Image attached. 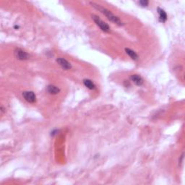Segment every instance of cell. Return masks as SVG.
<instances>
[{
  "label": "cell",
  "instance_id": "6da1fadb",
  "mask_svg": "<svg viewBox=\"0 0 185 185\" xmlns=\"http://www.w3.org/2000/svg\"><path fill=\"white\" fill-rule=\"evenodd\" d=\"M91 4L95 9H96V10H98L99 12H101L102 14L104 15L107 17V19L109 20H110L111 22H112L113 23L116 24V25H122V22H121V20L119 19V17L114 15L110 10H107L106 8H104V7H103L102 6L99 5V4H96V3L94 2H91Z\"/></svg>",
  "mask_w": 185,
  "mask_h": 185
},
{
  "label": "cell",
  "instance_id": "7a4b0ae2",
  "mask_svg": "<svg viewBox=\"0 0 185 185\" xmlns=\"http://www.w3.org/2000/svg\"><path fill=\"white\" fill-rule=\"evenodd\" d=\"M92 19L95 22V23L101 28V31H104V32H109V31H110V27H109V25H108L107 23H106L105 22H103L101 19L99 18L97 15H93Z\"/></svg>",
  "mask_w": 185,
  "mask_h": 185
},
{
  "label": "cell",
  "instance_id": "3957f363",
  "mask_svg": "<svg viewBox=\"0 0 185 185\" xmlns=\"http://www.w3.org/2000/svg\"><path fill=\"white\" fill-rule=\"evenodd\" d=\"M22 96L25 98V100L28 101V103H34L36 101V96L33 91H24L22 93Z\"/></svg>",
  "mask_w": 185,
  "mask_h": 185
},
{
  "label": "cell",
  "instance_id": "277c9868",
  "mask_svg": "<svg viewBox=\"0 0 185 185\" xmlns=\"http://www.w3.org/2000/svg\"><path fill=\"white\" fill-rule=\"evenodd\" d=\"M57 62L58 63V64L61 67V68L64 69V70H69L72 68L71 64H70L67 60H66L64 58H61V57L57 58Z\"/></svg>",
  "mask_w": 185,
  "mask_h": 185
},
{
  "label": "cell",
  "instance_id": "5b68a950",
  "mask_svg": "<svg viewBox=\"0 0 185 185\" xmlns=\"http://www.w3.org/2000/svg\"><path fill=\"white\" fill-rule=\"evenodd\" d=\"M15 55L16 58L19 60H27L29 59V54L20 49H17L15 52Z\"/></svg>",
  "mask_w": 185,
  "mask_h": 185
},
{
  "label": "cell",
  "instance_id": "8992f818",
  "mask_svg": "<svg viewBox=\"0 0 185 185\" xmlns=\"http://www.w3.org/2000/svg\"><path fill=\"white\" fill-rule=\"evenodd\" d=\"M130 79L135 85H138V86H140V85H142L143 84V80L138 75H132L130 77Z\"/></svg>",
  "mask_w": 185,
  "mask_h": 185
},
{
  "label": "cell",
  "instance_id": "52a82bcc",
  "mask_svg": "<svg viewBox=\"0 0 185 185\" xmlns=\"http://www.w3.org/2000/svg\"><path fill=\"white\" fill-rule=\"evenodd\" d=\"M46 90H47L48 93L51 95H57L60 92L59 88H57L55 85H49V86L47 87V88H46Z\"/></svg>",
  "mask_w": 185,
  "mask_h": 185
},
{
  "label": "cell",
  "instance_id": "ba28073f",
  "mask_svg": "<svg viewBox=\"0 0 185 185\" xmlns=\"http://www.w3.org/2000/svg\"><path fill=\"white\" fill-rule=\"evenodd\" d=\"M158 13L159 15V19L162 22H165L167 20V15L166 12L161 8H158Z\"/></svg>",
  "mask_w": 185,
  "mask_h": 185
},
{
  "label": "cell",
  "instance_id": "9c48e42d",
  "mask_svg": "<svg viewBox=\"0 0 185 185\" xmlns=\"http://www.w3.org/2000/svg\"><path fill=\"white\" fill-rule=\"evenodd\" d=\"M83 84L87 88H88V89L90 90H94L95 88H96V85H95V84L93 83L91 80H88V79L83 80Z\"/></svg>",
  "mask_w": 185,
  "mask_h": 185
},
{
  "label": "cell",
  "instance_id": "30bf717a",
  "mask_svg": "<svg viewBox=\"0 0 185 185\" xmlns=\"http://www.w3.org/2000/svg\"><path fill=\"white\" fill-rule=\"evenodd\" d=\"M125 52H126V53H127V54L128 55L129 57H130V58L132 59L137 60L138 59V55L137 54L136 52H135L134 51H132V49H127V48H126Z\"/></svg>",
  "mask_w": 185,
  "mask_h": 185
},
{
  "label": "cell",
  "instance_id": "8fae6325",
  "mask_svg": "<svg viewBox=\"0 0 185 185\" xmlns=\"http://www.w3.org/2000/svg\"><path fill=\"white\" fill-rule=\"evenodd\" d=\"M138 4H140V5L141 6V7H147V6L149 4V1H144V0H142V1H140L139 2H138Z\"/></svg>",
  "mask_w": 185,
  "mask_h": 185
}]
</instances>
